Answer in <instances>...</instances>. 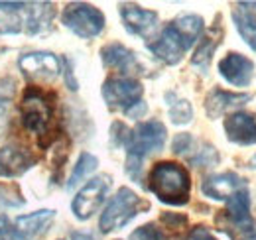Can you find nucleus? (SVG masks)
I'll use <instances>...</instances> for the list:
<instances>
[{
	"mask_svg": "<svg viewBox=\"0 0 256 240\" xmlns=\"http://www.w3.org/2000/svg\"><path fill=\"white\" fill-rule=\"evenodd\" d=\"M252 164H254V168H256V158H254V162H252Z\"/></svg>",
	"mask_w": 256,
	"mask_h": 240,
	"instance_id": "c85d7f7f",
	"label": "nucleus"
},
{
	"mask_svg": "<svg viewBox=\"0 0 256 240\" xmlns=\"http://www.w3.org/2000/svg\"><path fill=\"white\" fill-rule=\"evenodd\" d=\"M0 240H26V236L14 228L6 216H0Z\"/></svg>",
	"mask_w": 256,
	"mask_h": 240,
	"instance_id": "b1692460",
	"label": "nucleus"
},
{
	"mask_svg": "<svg viewBox=\"0 0 256 240\" xmlns=\"http://www.w3.org/2000/svg\"><path fill=\"white\" fill-rule=\"evenodd\" d=\"M201 189H203V193L207 197L223 201V199H230L240 189H246V185H244L242 178H238L236 174L226 172V174H219V176L207 178V180L203 181V187Z\"/></svg>",
	"mask_w": 256,
	"mask_h": 240,
	"instance_id": "4468645a",
	"label": "nucleus"
},
{
	"mask_svg": "<svg viewBox=\"0 0 256 240\" xmlns=\"http://www.w3.org/2000/svg\"><path fill=\"white\" fill-rule=\"evenodd\" d=\"M95 170H96L95 156H91V154H81V156H79V162H77V166H75V170H73V174H71V178L67 181V187L73 189L77 183H81L85 178H89Z\"/></svg>",
	"mask_w": 256,
	"mask_h": 240,
	"instance_id": "aec40b11",
	"label": "nucleus"
},
{
	"mask_svg": "<svg viewBox=\"0 0 256 240\" xmlns=\"http://www.w3.org/2000/svg\"><path fill=\"white\" fill-rule=\"evenodd\" d=\"M217 46H219V40H215V38H211V36H205V38L201 40V44H199L195 56H193V63H195V65H201L203 69H207V65H209V61H211V56H213V50H215Z\"/></svg>",
	"mask_w": 256,
	"mask_h": 240,
	"instance_id": "4be33fe9",
	"label": "nucleus"
},
{
	"mask_svg": "<svg viewBox=\"0 0 256 240\" xmlns=\"http://www.w3.org/2000/svg\"><path fill=\"white\" fill-rule=\"evenodd\" d=\"M138 205H140V199L134 191H130L128 187L118 189V193L112 197L108 207L100 214V222H98L100 230L102 232H112V230L122 228L124 224H128L136 216Z\"/></svg>",
	"mask_w": 256,
	"mask_h": 240,
	"instance_id": "39448f33",
	"label": "nucleus"
},
{
	"mask_svg": "<svg viewBox=\"0 0 256 240\" xmlns=\"http://www.w3.org/2000/svg\"><path fill=\"white\" fill-rule=\"evenodd\" d=\"M252 69H254L252 61L240 54H228L224 60L219 61L221 75L234 87H246L252 79Z\"/></svg>",
	"mask_w": 256,
	"mask_h": 240,
	"instance_id": "9b49d317",
	"label": "nucleus"
},
{
	"mask_svg": "<svg viewBox=\"0 0 256 240\" xmlns=\"http://www.w3.org/2000/svg\"><path fill=\"white\" fill-rule=\"evenodd\" d=\"M201 30H203V20L199 16H193V14L182 16L176 22H172L170 26H166L160 38L156 42L148 44V48L158 60L174 65L182 60L184 54L195 44Z\"/></svg>",
	"mask_w": 256,
	"mask_h": 240,
	"instance_id": "f257e3e1",
	"label": "nucleus"
},
{
	"mask_svg": "<svg viewBox=\"0 0 256 240\" xmlns=\"http://www.w3.org/2000/svg\"><path fill=\"white\" fill-rule=\"evenodd\" d=\"M120 16H122V22H124L126 30L130 34L142 36V38H148L158 24V14L156 12L144 10V8H138V6H130V4L120 6Z\"/></svg>",
	"mask_w": 256,
	"mask_h": 240,
	"instance_id": "f8f14e48",
	"label": "nucleus"
},
{
	"mask_svg": "<svg viewBox=\"0 0 256 240\" xmlns=\"http://www.w3.org/2000/svg\"><path fill=\"white\" fill-rule=\"evenodd\" d=\"M248 191L246 189H240L238 193H234L228 203H226V212H228V218L236 224V226H242L246 222H250V214H248Z\"/></svg>",
	"mask_w": 256,
	"mask_h": 240,
	"instance_id": "a211bd4d",
	"label": "nucleus"
},
{
	"mask_svg": "<svg viewBox=\"0 0 256 240\" xmlns=\"http://www.w3.org/2000/svg\"><path fill=\"white\" fill-rule=\"evenodd\" d=\"M193 138L190 136V134H180L176 140H174V152L176 154H190V150L193 148Z\"/></svg>",
	"mask_w": 256,
	"mask_h": 240,
	"instance_id": "393cba45",
	"label": "nucleus"
},
{
	"mask_svg": "<svg viewBox=\"0 0 256 240\" xmlns=\"http://www.w3.org/2000/svg\"><path fill=\"white\" fill-rule=\"evenodd\" d=\"M192 181L186 168L174 162H160L150 172V191L168 205H186L190 201Z\"/></svg>",
	"mask_w": 256,
	"mask_h": 240,
	"instance_id": "f03ea898",
	"label": "nucleus"
},
{
	"mask_svg": "<svg viewBox=\"0 0 256 240\" xmlns=\"http://www.w3.org/2000/svg\"><path fill=\"white\" fill-rule=\"evenodd\" d=\"M224 130L230 142L240 146L256 144V114L234 112L224 120Z\"/></svg>",
	"mask_w": 256,
	"mask_h": 240,
	"instance_id": "9d476101",
	"label": "nucleus"
},
{
	"mask_svg": "<svg viewBox=\"0 0 256 240\" xmlns=\"http://www.w3.org/2000/svg\"><path fill=\"white\" fill-rule=\"evenodd\" d=\"M71 240H95V238L91 234H87V232H73Z\"/></svg>",
	"mask_w": 256,
	"mask_h": 240,
	"instance_id": "cd10ccee",
	"label": "nucleus"
},
{
	"mask_svg": "<svg viewBox=\"0 0 256 240\" xmlns=\"http://www.w3.org/2000/svg\"><path fill=\"white\" fill-rule=\"evenodd\" d=\"M26 2H0V10H24Z\"/></svg>",
	"mask_w": 256,
	"mask_h": 240,
	"instance_id": "bb28decb",
	"label": "nucleus"
},
{
	"mask_svg": "<svg viewBox=\"0 0 256 240\" xmlns=\"http://www.w3.org/2000/svg\"><path fill=\"white\" fill-rule=\"evenodd\" d=\"M36 164V158L28 150L18 146H4L0 150V176L14 178L28 172Z\"/></svg>",
	"mask_w": 256,
	"mask_h": 240,
	"instance_id": "ddd939ff",
	"label": "nucleus"
},
{
	"mask_svg": "<svg viewBox=\"0 0 256 240\" xmlns=\"http://www.w3.org/2000/svg\"><path fill=\"white\" fill-rule=\"evenodd\" d=\"M168 98L174 100V102H168V106H170V118L174 120L176 124H188L193 116L192 104L186 98H176L172 92L168 94Z\"/></svg>",
	"mask_w": 256,
	"mask_h": 240,
	"instance_id": "412c9836",
	"label": "nucleus"
},
{
	"mask_svg": "<svg viewBox=\"0 0 256 240\" xmlns=\"http://www.w3.org/2000/svg\"><path fill=\"white\" fill-rule=\"evenodd\" d=\"M102 96L110 108L124 110L126 114H134L138 104H142V85L130 77H114L104 81Z\"/></svg>",
	"mask_w": 256,
	"mask_h": 240,
	"instance_id": "423d86ee",
	"label": "nucleus"
},
{
	"mask_svg": "<svg viewBox=\"0 0 256 240\" xmlns=\"http://www.w3.org/2000/svg\"><path fill=\"white\" fill-rule=\"evenodd\" d=\"M188 240H217L205 226H195L192 232H190V238Z\"/></svg>",
	"mask_w": 256,
	"mask_h": 240,
	"instance_id": "a878e982",
	"label": "nucleus"
},
{
	"mask_svg": "<svg viewBox=\"0 0 256 240\" xmlns=\"http://www.w3.org/2000/svg\"><path fill=\"white\" fill-rule=\"evenodd\" d=\"M102 56V63L106 67H112V69H118L122 73H130L134 69H138V61H136V56L126 50L124 46L120 44H110L106 48H102L100 52Z\"/></svg>",
	"mask_w": 256,
	"mask_h": 240,
	"instance_id": "dca6fc26",
	"label": "nucleus"
},
{
	"mask_svg": "<svg viewBox=\"0 0 256 240\" xmlns=\"http://www.w3.org/2000/svg\"><path fill=\"white\" fill-rule=\"evenodd\" d=\"M108 187H110V178H106V176H100V178H95V180L89 181L77 193V197L71 203V209L75 212V216L85 220L93 212H96V209L102 205V201H104V197L108 193Z\"/></svg>",
	"mask_w": 256,
	"mask_h": 240,
	"instance_id": "6e6552de",
	"label": "nucleus"
},
{
	"mask_svg": "<svg viewBox=\"0 0 256 240\" xmlns=\"http://www.w3.org/2000/svg\"><path fill=\"white\" fill-rule=\"evenodd\" d=\"M18 65L28 79L36 81H52L60 75V60L50 52L26 54L20 58Z\"/></svg>",
	"mask_w": 256,
	"mask_h": 240,
	"instance_id": "1a4fd4ad",
	"label": "nucleus"
},
{
	"mask_svg": "<svg viewBox=\"0 0 256 240\" xmlns=\"http://www.w3.org/2000/svg\"><path fill=\"white\" fill-rule=\"evenodd\" d=\"M248 100H250V94H246V92H228V90L215 89L209 92V96L205 100V108L211 118H217L230 108L246 104Z\"/></svg>",
	"mask_w": 256,
	"mask_h": 240,
	"instance_id": "2eb2a0df",
	"label": "nucleus"
},
{
	"mask_svg": "<svg viewBox=\"0 0 256 240\" xmlns=\"http://www.w3.org/2000/svg\"><path fill=\"white\" fill-rule=\"evenodd\" d=\"M64 24L81 38H95L104 28V16L91 4L75 2L69 4L62 14Z\"/></svg>",
	"mask_w": 256,
	"mask_h": 240,
	"instance_id": "0eeeda50",
	"label": "nucleus"
},
{
	"mask_svg": "<svg viewBox=\"0 0 256 240\" xmlns=\"http://www.w3.org/2000/svg\"><path fill=\"white\" fill-rule=\"evenodd\" d=\"M54 216H56V212L50 209L46 210H38V212H30V214H24V216H18V220H16V226H18V230L28 238H34V236H38V234H42L46 228H48V224L54 220Z\"/></svg>",
	"mask_w": 256,
	"mask_h": 240,
	"instance_id": "f3484780",
	"label": "nucleus"
},
{
	"mask_svg": "<svg viewBox=\"0 0 256 240\" xmlns=\"http://www.w3.org/2000/svg\"><path fill=\"white\" fill-rule=\"evenodd\" d=\"M232 20L236 24V30L242 36V40L256 50V16L250 12H242V10H234L232 12Z\"/></svg>",
	"mask_w": 256,
	"mask_h": 240,
	"instance_id": "6ab92c4d",
	"label": "nucleus"
},
{
	"mask_svg": "<svg viewBox=\"0 0 256 240\" xmlns=\"http://www.w3.org/2000/svg\"><path fill=\"white\" fill-rule=\"evenodd\" d=\"M128 240H162V232L154 224H144V226L136 228Z\"/></svg>",
	"mask_w": 256,
	"mask_h": 240,
	"instance_id": "5701e85b",
	"label": "nucleus"
},
{
	"mask_svg": "<svg viewBox=\"0 0 256 240\" xmlns=\"http://www.w3.org/2000/svg\"><path fill=\"white\" fill-rule=\"evenodd\" d=\"M166 144V126L158 120H148L140 122L132 132L130 140L126 144L128 160H126V172L132 180L140 178L142 162L146 156L160 152Z\"/></svg>",
	"mask_w": 256,
	"mask_h": 240,
	"instance_id": "7ed1b4c3",
	"label": "nucleus"
},
{
	"mask_svg": "<svg viewBox=\"0 0 256 240\" xmlns=\"http://www.w3.org/2000/svg\"><path fill=\"white\" fill-rule=\"evenodd\" d=\"M20 112L26 130L38 136H44L50 130V124L54 118V106L44 92H40L38 89L26 90L20 104Z\"/></svg>",
	"mask_w": 256,
	"mask_h": 240,
	"instance_id": "20e7f679",
	"label": "nucleus"
}]
</instances>
